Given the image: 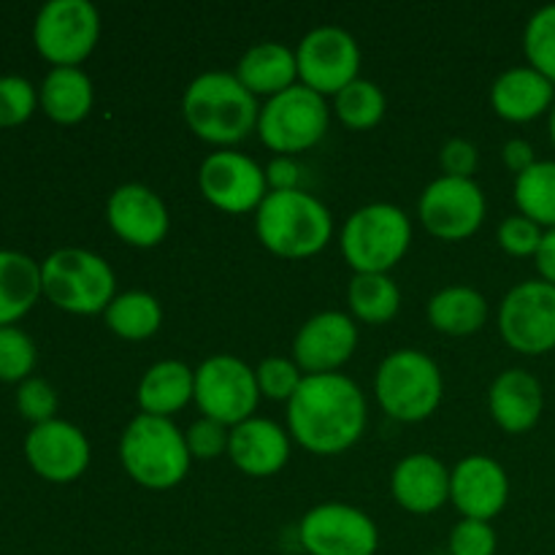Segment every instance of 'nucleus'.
<instances>
[{"instance_id":"1","label":"nucleus","mask_w":555,"mask_h":555,"mask_svg":"<svg viewBox=\"0 0 555 555\" xmlns=\"http://www.w3.org/2000/svg\"><path fill=\"white\" fill-rule=\"evenodd\" d=\"M363 390L345 374H307L287 401V428L304 450L336 455L366 431Z\"/></svg>"},{"instance_id":"2","label":"nucleus","mask_w":555,"mask_h":555,"mask_svg":"<svg viewBox=\"0 0 555 555\" xmlns=\"http://www.w3.org/2000/svg\"><path fill=\"white\" fill-rule=\"evenodd\" d=\"M182 114L198 139L228 146L244 141L258 128L260 108L236 74L206 70L184 90Z\"/></svg>"},{"instance_id":"3","label":"nucleus","mask_w":555,"mask_h":555,"mask_svg":"<svg viewBox=\"0 0 555 555\" xmlns=\"http://www.w3.org/2000/svg\"><path fill=\"white\" fill-rule=\"evenodd\" d=\"M255 233L269 253L298 260L318 255L334 233V217L323 201L304 190L266 195L255 217Z\"/></svg>"},{"instance_id":"4","label":"nucleus","mask_w":555,"mask_h":555,"mask_svg":"<svg viewBox=\"0 0 555 555\" xmlns=\"http://www.w3.org/2000/svg\"><path fill=\"white\" fill-rule=\"evenodd\" d=\"M119 461L139 486L150 491H168L190 472L188 439L171 417L135 415L119 439Z\"/></svg>"},{"instance_id":"5","label":"nucleus","mask_w":555,"mask_h":555,"mask_svg":"<svg viewBox=\"0 0 555 555\" xmlns=\"http://www.w3.org/2000/svg\"><path fill=\"white\" fill-rule=\"evenodd\" d=\"M43 296L70 314L106 312L114 301L117 280L101 255L81 247L54 249L41 263Z\"/></svg>"},{"instance_id":"6","label":"nucleus","mask_w":555,"mask_h":555,"mask_svg":"<svg viewBox=\"0 0 555 555\" xmlns=\"http://www.w3.org/2000/svg\"><path fill=\"white\" fill-rule=\"evenodd\" d=\"M412 222L393 204H369L352 211L341 231V255L356 274H388L406 255Z\"/></svg>"},{"instance_id":"7","label":"nucleus","mask_w":555,"mask_h":555,"mask_svg":"<svg viewBox=\"0 0 555 555\" xmlns=\"http://www.w3.org/2000/svg\"><path fill=\"white\" fill-rule=\"evenodd\" d=\"M374 390L379 406L393 421L421 423L437 412L444 383L437 361L426 352L396 350L379 363Z\"/></svg>"},{"instance_id":"8","label":"nucleus","mask_w":555,"mask_h":555,"mask_svg":"<svg viewBox=\"0 0 555 555\" xmlns=\"http://www.w3.org/2000/svg\"><path fill=\"white\" fill-rule=\"evenodd\" d=\"M331 122V108L325 98L304 85L269 98L260 106L258 135L274 152H304L318 144Z\"/></svg>"},{"instance_id":"9","label":"nucleus","mask_w":555,"mask_h":555,"mask_svg":"<svg viewBox=\"0 0 555 555\" xmlns=\"http://www.w3.org/2000/svg\"><path fill=\"white\" fill-rule=\"evenodd\" d=\"M195 404L209 421L222 426H238V423L255 417L258 410L260 388L255 369L233 356H211L195 369Z\"/></svg>"},{"instance_id":"10","label":"nucleus","mask_w":555,"mask_h":555,"mask_svg":"<svg viewBox=\"0 0 555 555\" xmlns=\"http://www.w3.org/2000/svg\"><path fill=\"white\" fill-rule=\"evenodd\" d=\"M101 36V14L90 0H49L33 25L38 52L57 65H79Z\"/></svg>"},{"instance_id":"11","label":"nucleus","mask_w":555,"mask_h":555,"mask_svg":"<svg viewBox=\"0 0 555 555\" xmlns=\"http://www.w3.org/2000/svg\"><path fill=\"white\" fill-rule=\"evenodd\" d=\"M499 331L520 356L555 350V285L545 280L515 285L499 307Z\"/></svg>"},{"instance_id":"12","label":"nucleus","mask_w":555,"mask_h":555,"mask_svg":"<svg viewBox=\"0 0 555 555\" xmlns=\"http://www.w3.org/2000/svg\"><path fill=\"white\" fill-rule=\"evenodd\" d=\"M296 63L304 87L318 95H339L347 85L358 79L361 49L345 27L323 25L301 38L296 49Z\"/></svg>"},{"instance_id":"13","label":"nucleus","mask_w":555,"mask_h":555,"mask_svg":"<svg viewBox=\"0 0 555 555\" xmlns=\"http://www.w3.org/2000/svg\"><path fill=\"white\" fill-rule=\"evenodd\" d=\"M417 215L431 236L464 242L486 220V195L475 179L439 177L423 190Z\"/></svg>"},{"instance_id":"14","label":"nucleus","mask_w":555,"mask_h":555,"mask_svg":"<svg viewBox=\"0 0 555 555\" xmlns=\"http://www.w3.org/2000/svg\"><path fill=\"white\" fill-rule=\"evenodd\" d=\"M301 547L309 555H374L379 531L363 509L350 504H320L298 526Z\"/></svg>"},{"instance_id":"15","label":"nucleus","mask_w":555,"mask_h":555,"mask_svg":"<svg viewBox=\"0 0 555 555\" xmlns=\"http://www.w3.org/2000/svg\"><path fill=\"white\" fill-rule=\"evenodd\" d=\"M198 184L204 198L228 215L258 209L269 195L266 171L242 152H215L201 163Z\"/></svg>"},{"instance_id":"16","label":"nucleus","mask_w":555,"mask_h":555,"mask_svg":"<svg viewBox=\"0 0 555 555\" xmlns=\"http://www.w3.org/2000/svg\"><path fill=\"white\" fill-rule=\"evenodd\" d=\"M25 455L43 480L74 482L90 464V442L79 426L54 417L30 428L25 439Z\"/></svg>"},{"instance_id":"17","label":"nucleus","mask_w":555,"mask_h":555,"mask_svg":"<svg viewBox=\"0 0 555 555\" xmlns=\"http://www.w3.org/2000/svg\"><path fill=\"white\" fill-rule=\"evenodd\" d=\"M358 347V328L345 312H320L301 325L293 341V361L307 374H336Z\"/></svg>"},{"instance_id":"18","label":"nucleus","mask_w":555,"mask_h":555,"mask_svg":"<svg viewBox=\"0 0 555 555\" xmlns=\"http://www.w3.org/2000/svg\"><path fill=\"white\" fill-rule=\"evenodd\" d=\"M106 217L112 231L133 247H157L168 236L171 217L166 204L146 184L130 182L112 193L106 204Z\"/></svg>"},{"instance_id":"19","label":"nucleus","mask_w":555,"mask_h":555,"mask_svg":"<svg viewBox=\"0 0 555 555\" xmlns=\"http://www.w3.org/2000/svg\"><path fill=\"white\" fill-rule=\"evenodd\" d=\"M450 499L469 520H491L509 499L507 472L488 455H466L450 475Z\"/></svg>"},{"instance_id":"20","label":"nucleus","mask_w":555,"mask_h":555,"mask_svg":"<svg viewBox=\"0 0 555 555\" xmlns=\"http://www.w3.org/2000/svg\"><path fill=\"white\" fill-rule=\"evenodd\" d=\"M488 406L499 428L507 434H526L540 423L545 410V393L540 379L526 369H507L493 379L488 390Z\"/></svg>"},{"instance_id":"21","label":"nucleus","mask_w":555,"mask_h":555,"mask_svg":"<svg viewBox=\"0 0 555 555\" xmlns=\"http://www.w3.org/2000/svg\"><path fill=\"white\" fill-rule=\"evenodd\" d=\"M228 455L249 477H271L291 459V439L266 417H249L231 428V444Z\"/></svg>"},{"instance_id":"22","label":"nucleus","mask_w":555,"mask_h":555,"mask_svg":"<svg viewBox=\"0 0 555 555\" xmlns=\"http://www.w3.org/2000/svg\"><path fill=\"white\" fill-rule=\"evenodd\" d=\"M390 491L406 513H437L450 502V472L442 461L428 453L406 455L393 469Z\"/></svg>"},{"instance_id":"23","label":"nucleus","mask_w":555,"mask_h":555,"mask_svg":"<svg viewBox=\"0 0 555 555\" xmlns=\"http://www.w3.org/2000/svg\"><path fill=\"white\" fill-rule=\"evenodd\" d=\"M555 85L531 65H515L496 76L491 87V106L507 122H531L551 112Z\"/></svg>"},{"instance_id":"24","label":"nucleus","mask_w":555,"mask_h":555,"mask_svg":"<svg viewBox=\"0 0 555 555\" xmlns=\"http://www.w3.org/2000/svg\"><path fill=\"white\" fill-rule=\"evenodd\" d=\"M236 79L253 95H280V92L291 90L298 79L296 52L291 47H285V43L276 41L255 43L238 60Z\"/></svg>"},{"instance_id":"25","label":"nucleus","mask_w":555,"mask_h":555,"mask_svg":"<svg viewBox=\"0 0 555 555\" xmlns=\"http://www.w3.org/2000/svg\"><path fill=\"white\" fill-rule=\"evenodd\" d=\"M195 396V372L182 361H157L139 383V406L144 415L171 417Z\"/></svg>"},{"instance_id":"26","label":"nucleus","mask_w":555,"mask_h":555,"mask_svg":"<svg viewBox=\"0 0 555 555\" xmlns=\"http://www.w3.org/2000/svg\"><path fill=\"white\" fill-rule=\"evenodd\" d=\"M41 293V266L25 253L0 249V325L25 318Z\"/></svg>"},{"instance_id":"27","label":"nucleus","mask_w":555,"mask_h":555,"mask_svg":"<svg viewBox=\"0 0 555 555\" xmlns=\"http://www.w3.org/2000/svg\"><path fill=\"white\" fill-rule=\"evenodd\" d=\"M41 108L54 122L74 125L92 108V81L79 65H57L43 76Z\"/></svg>"},{"instance_id":"28","label":"nucleus","mask_w":555,"mask_h":555,"mask_svg":"<svg viewBox=\"0 0 555 555\" xmlns=\"http://www.w3.org/2000/svg\"><path fill=\"white\" fill-rule=\"evenodd\" d=\"M428 320L437 331L450 336H469L480 331L488 320V301L480 291L453 285L439 291L428 301Z\"/></svg>"},{"instance_id":"29","label":"nucleus","mask_w":555,"mask_h":555,"mask_svg":"<svg viewBox=\"0 0 555 555\" xmlns=\"http://www.w3.org/2000/svg\"><path fill=\"white\" fill-rule=\"evenodd\" d=\"M103 314H106L108 328L128 341L150 339L152 334H157L163 323L160 301L144 291H130L122 293V296H114V301L108 304Z\"/></svg>"},{"instance_id":"30","label":"nucleus","mask_w":555,"mask_h":555,"mask_svg":"<svg viewBox=\"0 0 555 555\" xmlns=\"http://www.w3.org/2000/svg\"><path fill=\"white\" fill-rule=\"evenodd\" d=\"M352 314L369 325L388 323L401 307V293L388 274H356L347 287Z\"/></svg>"},{"instance_id":"31","label":"nucleus","mask_w":555,"mask_h":555,"mask_svg":"<svg viewBox=\"0 0 555 555\" xmlns=\"http://www.w3.org/2000/svg\"><path fill=\"white\" fill-rule=\"evenodd\" d=\"M515 204L540 228H555V160H537L515 177Z\"/></svg>"},{"instance_id":"32","label":"nucleus","mask_w":555,"mask_h":555,"mask_svg":"<svg viewBox=\"0 0 555 555\" xmlns=\"http://www.w3.org/2000/svg\"><path fill=\"white\" fill-rule=\"evenodd\" d=\"M385 92L374 81L356 79L336 95V117L352 130H369L385 117Z\"/></svg>"},{"instance_id":"33","label":"nucleus","mask_w":555,"mask_h":555,"mask_svg":"<svg viewBox=\"0 0 555 555\" xmlns=\"http://www.w3.org/2000/svg\"><path fill=\"white\" fill-rule=\"evenodd\" d=\"M524 52L531 68L555 85V3L537 9L526 22Z\"/></svg>"},{"instance_id":"34","label":"nucleus","mask_w":555,"mask_h":555,"mask_svg":"<svg viewBox=\"0 0 555 555\" xmlns=\"http://www.w3.org/2000/svg\"><path fill=\"white\" fill-rule=\"evenodd\" d=\"M36 366V345L16 325H0V379L25 383Z\"/></svg>"},{"instance_id":"35","label":"nucleus","mask_w":555,"mask_h":555,"mask_svg":"<svg viewBox=\"0 0 555 555\" xmlns=\"http://www.w3.org/2000/svg\"><path fill=\"white\" fill-rule=\"evenodd\" d=\"M36 103L38 92L25 76H0V128H14L25 122Z\"/></svg>"},{"instance_id":"36","label":"nucleus","mask_w":555,"mask_h":555,"mask_svg":"<svg viewBox=\"0 0 555 555\" xmlns=\"http://www.w3.org/2000/svg\"><path fill=\"white\" fill-rule=\"evenodd\" d=\"M255 377H258L260 393L274 401H291L304 379L298 363L287 361V358H266L255 369Z\"/></svg>"},{"instance_id":"37","label":"nucleus","mask_w":555,"mask_h":555,"mask_svg":"<svg viewBox=\"0 0 555 555\" xmlns=\"http://www.w3.org/2000/svg\"><path fill=\"white\" fill-rule=\"evenodd\" d=\"M542 236H545V228H540L534 220L524 215L507 217L499 225V244L513 258H534L542 244Z\"/></svg>"},{"instance_id":"38","label":"nucleus","mask_w":555,"mask_h":555,"mask_svg":"<svg viewBox=\"0 0 555 555\" xmlns=\"http://www.w3.org/2000/svg\"><path fill=\"white\" fill-rule=\"evenodd\" d=\"M16 406H20L25 421L38 426V423L54 421V412H57V393H54V388L47 379L27 377L25 383H20V388H16Z\"/></svg>"},{"instance_id":"39","label":"nucleus","mask_w":555,"mask_h":555,"mask_svg":"<svg viewBox=\"0 0 555 555\" xmlns=\"http://www.w3.org/2000/svg\"><path fill=\"white\" fill-rule=\"evenodd\" d=\"M184 439H188V450L193 459L198 461H211L217 455L228 453V444H231V431L222 423L209 421V417H201L193 426L184 431Z\"/></svg>"},{"instance_id":"40","label":"nucleus","mask_w":555,"mask_h":555,"mask_svg":"<svg viewBox=\"0 0 555 555\" xmlns=\"http://www.w3.org/2000/svg\"><path fill=\"white\" fill-rule=\"evenodd\" d=\"M496 542L491 524L464 518L450 534V555H496Z\"/></svg>"},{"instance_id":"41","label":"nucleus","mask_w":555,"mask_h":555,"mask_svg":"<svg viewBox=\"0 0 555 555\" xmlns=\"http://www.w3.org/2000/svg\"><path fill=\"white\" fill-rule=\"evenodd\" d=\"M444 168V177H459V179H472L477 163H480V152L472 141L466 139H450L442 146V155H439Z\"/></svg>"},{"instance_id":"42","label":"nucleus","mask_w":555,"mask_h":555,"mask_svg":"<svg viewBox=\"0 0 555 555\" xmlns=\"http://www.w3.org/2000/svg\"><path fill=\"white\" fill-rule=\"evenodd\" d=\"M298 179H301V168L296 166V160L287 155L274 157L266 168V182L274 193H285V190H298Z\"/></svg>"},{"instance_id":"43","label":"nucleus","mask_w":555,"mask_h":555,"mask_svg":"<svg viewBox=\"0 0 555 555\" xmlns=\"http://www.w3.org/2000/svg\"><path fill=\"white\" fill-rule=\"evenodd\" d=\"M502 157H504V166H507L515 177H520L524 171H529V168L537 163L534 146L524 139H509L507 144H504Z\"/></svg>"},{"instance_id":"44","label":"nucleus","mask_w":555,"mask_h":555,"mask_svg":"<svg viewBox=\"0 0 555 555\" xmlns=\"http://www.w3.org/2000/svg\"><path fill=\"white\" fill-rule=\"evenodd\" d=\"M534 263H537V271H540L542 280L555 285V228L545 231V236H542L540 249H537V255H534Z\"/></svg>"},{"instance_id":"45","label":"nucleus","mask_w":555,"mask_h":555,"mask_svg":"<svg viewBox=\"0 0 555 555\" xmlns=\"http://www.w3.org/2000/svg\"><path fill=\"white\" fill-rule=\"evenodd\" d=\"M551 139H553V146H555V103L551 108Z\"/></svg>"}]
</instances>
